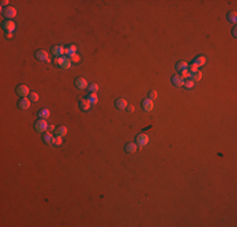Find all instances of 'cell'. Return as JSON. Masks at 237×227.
<instances>
[{
  "instance_id": "6da1fadb",
  "label": "cell",
  "mask_w": 237,
  "mask_h": 227,
  "mask_svg": "<svg viewBox=\"0 0 237 227\" xmlns=\"http://www.w3.org/2000/svg\"><path fill=\"white\" fill-rule=\"evenodd\" d=\"M34 128L38 133H45L48 129V123L45 121V119H38L37 123L34 125Z\"/></svg>"
},
{
  "instance_id": "7a4b0ae2",
  "label": "cell",
  "mask_w": 237,
  "mask_h": 227,
  "mask_svg": "<svg viewBox=\"0 0 237 227\" xmlns=\"http://www.w3.org/2000/svg\"><path fill=\"white\" fill-rule=\"evenodd\" d=\"M3 15L5 16L8 20H11L13 18H15L16 16V9L15 8H13V6H6L5 9L3 10Z\"/></svg>"
},
{
  "instance_id": "3957f363",
  "label": "cell",
  "mask_w": 237,
  "mask_h": 227,
  "mask_svg": "<svg viewBox=\"0 0 237 227\" xmlns=\"http://www.w3.org/2000/svg\"><path fill=\"white\" fill-rule=\"evenodd\" d=\"M16 94H18L20 97H28L31 95V91H29V87L25 85H20L16 87Z\"/></svg>"
},
{
  "instance_id": "277c9868",
  "label": "cell",
  "mask_w": 237,
  "mask_h": 227,
  "mask_svg": "<svg viewBox=\"0 0 237 227\" xmlns=\"http://www.w3.org/2000/svg\"><path fill=\"white\" fill-rule=\"evenodd\" d=\"M35 58H37V60H39V61H44V62H47V63L50 62L49 56H48V52H45V50H43V49L37 50V52H35Z\"/></svg>"
},
{
  "instance_id": "5b68a950",
  "label": "cell",
  "mask_w": 237,
  "mask_h": 227,
  "mask_svg": "<svg viewBox=\"0 0 237 227\" xmlns=\"http://www.w3.org/2000/svg\"><path fill=\"white\" fill-rule=\"evenodd\" d=\"M141 107H143V110H144V111L150 112V111L154 109V102H153V100H150V99H145V100H143V102H141Z\"/></svg>"
},
{
  "instance_id": "8992f818",
  "label": "cell",
  "mask_w": 237,
  "mask_h": 227,
  "mask_svg": "<svg viewBox=\"0 0 237 227\" xmlns=\"http://www.w3.org/2000/svg\"><path fill=\"white\" fill-rule=\"evenodd\" d=\"M172 83L174 85L175 87H183L184 86V78L182 77V76L178 73V74H174L172 77Z\"/></svg>"
},
{
  "instance_id": "52a82bcc",
  "label": "cell",
  "mask_w": 237,
  "mask_h": 227,
  "mask_svg": "<svg viewBox=\"0 0 237 227\" xmlns=\"http://www.w3.org/2000/svg\"><path fill=\"white\" fill-rule=\"evenodd\" d=\"M3 29L5 31L6 33H11V32H14V29H15V23L13 22V20H5V22L3 23Z\"/></svg>"
},
{
  "instance_id": "ba28073f",
  "label": "cell",
  "mask_w": 237,
  "mask_h": 227,
  "mask_svg": "<svg viewBox=\"0 0 237 227\" xmlns=\"http://www.w3.org/2000/svg\"><path fill=\"white\" fill-rule=\"evenodd\" d=\"M148 143H149V136L146 134H139L136 136V144L140 146H145Z\"/></svg>"
},
{
  "instance_id": "9c48e42d",
  "label": "cell",
  "mask_w": 237,
  "mask_h": 227,
  "mask_svg": "<svg viewBox=\"0 0 237 227\" xmlns=\"http://www.w3.org/2000/svg\"><path fill=\"white\" fill-rule=\"evenodd\" d=\"M76 87L79 88V90H84V88L88 87V82L86 81V78L78 77V78H76Z\"/></svg>"
},
{
  "instance_id": "30bf717a",
  "label": "cell",
  "mask_w": 237,
  "mask_h": 227,
  "mask_svg": "<svg viewBox=\"0 0 237 227\" xmlns=\"http://www.w3.org/2000/svg\"><path fill=\"white\" fill-rule=\"evenodd\" d=\"M65 52H66V48L63 47V45H54L52 48V53L56 57H62L63 54H65Z\"/></svg>"
},
{
  "instance_id": "8fae6325",
  "label": "cell",
  "mask_w": 237,
  "mask_h": 227,
  "mask_svg": "<svg viewBox=\"0 0 237 227\" xmlns=\"http://www.w3.org/2000/svg\"><path fill=\"white\" fill-rule=\"evenodd\" d=\"M128 105H129V102L125 99H117L115 101V106H116V109H118V110H125V109H128Z\"/></svg>"
},
{
  "instance_id": "7c38bea8",
  "label": "cell",
  "mask_w": 237,
  "mask_h": 227,
  "mask_svg": "<svg viewBox=\"0 0 237 227\" xmlns=\"http://www.w3.org/2000/svg\"><path fill=\"white\" fill-rule=\"evenodd\" d=\"M31 102L32 101L29 100L28 97H22V100L18 102V105H19V107L22 109V110H28V109L31 107Z\"/></svg>"
},
{
  "instance_id": "4fadbf2b",
  "label": "cell",
  "mask_w": 237,
  "mask_h": 227,
  "mask_svg": "<svg viewBox=\"0 0 237 227\" xmlns=\"http://www.w3.org/2000/svg\"><path fill=\"white\" fill-rule=\"evenodd\" d=\"M192 65H194L196 67H203L206 65V57H203V56H198V57H196L193 60V62H192Z\"/></svg>"
},
{
  "instance_id": "5bb4252c",
  "label": "cell",
  "mask_w": 237,
  "mask_h": 227,
  "mask_svg": "<svg viewBox=\"0 0 237 227\" xmlns=\"http://www.w3.org/2000/svg\"><path fill=\"white\" fill-rule=\"evenodd\" d=\"M138 150V144L136 143H129V144L125 145V151L129 154H133Z\"/></svg>"
},
{
  "instance_id": "9a60e30c",
  "label": "cell",
  "mask_w": 237,
  "mask_h": 227,
  "mask_svg": "<svg viewBox=\"0 0 237 227\" xmlns=\"http://www.w3.org/2000/svg\"><path fill=\"white\" fill-rule=\"evenodd\" d=\"M65 54H67L70 58L72 57V56H75V54H77V47H76L75 44H71V45H68V47L66 48V52H65Z\"/></svg>"
},
{
  "instance_id": "2e32d148",
  "label": "cell",
  "mask_w": 237,
  "mask_h": 227,
  "mask_svg": "<svg viewBox=\"0 0 237 227\" xmlns=\"http://www.w3.org/2000/svg\"><path fill=\"white\" fill-rule=\"evenodd\" d=\"M43 141L45 143V144H49V145H53V141H54V136L52 133H45L43 135Z\"/></svg>"
},
{
  "instance_id": "e0dca14e",
  "label": "cell",
  "mask_w": 237,
  "mask_h": 227,
  "mask_svg": "<svg viewBox=\"0 0 237 227\" xmlns=\"http://www.w3.org/2000/svg\"><path fill=\"white\" fill-rule=\"evenodd\" d=\"M54 134H56V136L63 138L67 134V128H66V126H58V128L54 130Z\"/></svg>"
},
{
  "instance_id": "ac0fdd59",
  "label": "cell",
  "mask_w": 237,
  "mask_h": 227,
  "mask_svg": "<svg viewBox=\"0 0 237 227\" xmlns=\"http://www.w3.org/2000/svg\"><path fill=\"white\" fill-rule=\"evenodd\" d=\"M187 68H188V63L185 61H180V62H178L175 65V70L178 71V72H182V71H184Z\"/></svg>"
},
{
  "instance_id": "d6986e66",
  "label": "cell",
  "mask_w": 237,
  "mask_h": 227,
  "mask_svg": "<svg viewBox=\"0 0 237 227\" xmlns=\"http://www.w3.org/2000/svg\"><path fill=\"white\" fill-rule=\"evenodd\" d=\"M79 106H81V109L83 111H88L91 109V104L88 102L87 99H83V100L79 101Z\"/></svg>"
},
{
  "instance_id": "ffe728a7",
  "label": "cell",
  "mask_w": 237,
  "mask_h": 227,
  "mask_svg": "<svg viewBox=\"0 0 237 227\" xmlns=\"http://www.w3.org/2000/svg\"><path fill=\"white\" fill-rule=\"evenodd\" d=\"M72 65H73V63H72L71 58L65 56V61H63V63L61 65V68H63V70H68V68H71V67H72Z\"/></svg>"
},
{
  "instance_id": "44dd1931",
  "label": "cell",
  "mask_w": 237,
  "mask_h": 227,
  "mask_svg": "<svg viewBox=\"0 0 237 227\" xmlns=\"http://www.w3.org/2000/svg\"><path fill=\"white\" fill-rule=\"evenodd\" d=\"M49 115H50V111L48 109H43V110L38 111V117H39V119H48Z\"/></svg>"
},
{
  "instance_id": "7402d4cb",
  "label": "cell",
  "mask_w": 237,
  "mask_h": 227,
  "mask_svg": "<svg viewBox=\"0 0 237 227\" xmlns=\"http://www.w3.org/2000/svg\"><path fill=\"white\" fill-rule=\"evenodd\" d=\"M227 20L230 23H236L237 22V13L236 11H230L227 14Z\"/></svg>"
},
{
  "instance_id": "603a6c76",
  "label": "cell",
  "mask_w": 237,
  "mask_h": 227,
  "mask_svg": "<svg viewBox=\"0 0 237 227\" xmlns=\"http://www.w3.org/2000/svg\"><path fill=\"white\" fill-rule=\"evenodd\" d=\"M87 100H88V102H90L91 105H95V104L99 102V96H97V94H90Z\"/></svg>"
},
{
  "instance_id": "cb8c5ba5",
  "label": "cell",
  "mask_w": 237,
  "mask_h": 227,
  "mask_svg": "<svg viewBox=\"0 0 237 227\" xmlns=\"http://www.w3.org/2000/svg\"><path fill=\"white\" fill-rule=\"evenodd\" d=\"M190 79H192L194 83L198 82V81H201V79H202V72H201V71H198V72L193 73L192 76H190Z\"/></svg>"
},
{
  "instance_id": "d4e9b609",
  "label": "cell",
  "mask_w": 237,
  "mask_h": 227,
  "mask_svg": "<svg viewBox=\"0 0 237 227\" xmlns=\"http://www.w3.org/2000/svg\"><path fill=\"white\" fill-rule=\"evenodd\" d=\"M88 90H90L91 94H97V92H99V86H97L96 83H91V85L88 86Z\"/></svg>"
},
{
  "instance_id": "484cf974",
  "label": "cell",
  "mask_w": 237,
  "mask_h": 227,
  "mask_svg": "<svg viewBox=\"0 0 237 227\" xmlns=\"http://www.w3.org/2000/svg\"><path fill=\"white\" fill-rule=\"evenodd\" d=\"M29 100H31L32 102H37V101L39 100V95H38L37 92H31V95H29Z\"/></svg>"
},
{
  "instance_id": "4316f807",
  "label": "cell",
  "mask_w": 237,
  "mask_h": 227,
  "mask_svg": "<svg viewBox=\"0 0 237 227\" xmlns=\"http://www.w3.org/2000/svg\"><path fill=\"white\" fill-rule=\"evenodd\" d=\"M180 76H182L183 78H188V79H190V76H192V73H190L189 71H188V68H187V70L182 71V72H180Z\"/></svg>"
},
{
  "instance_id": "83f0119b",
  "label": "cell",
  "mask_w": 237,
  "mask_h": 227,
  "mask_svg": "<svg viewBox=\"0 0 237 227\" xmlns=\"http://www.w3.org/2000/svg\"><path fill=\"white\" fill-rule=\"evenodd\" d=\"M63 144V141H62V138L61 136H54V141H53V145H56V146H61Z\"/></svg>"
},
{
  "instance_id": "f1b7e54d",
  "label": "cell",
  "mask_w": 237,
  "mask_h": 227,
  "mask_svg": "<svg viewBox=\"0 0 237 227\" xmlns=\"http://www.w3.org/2000/svg\"><path fill=\"white\" fill-rule=\"evenodd\" d=\"M71 61H72V63H79V62H81V56H79L78 53L75 54V56L71 57Z\"/></svg>"
},
{
  "instance_id": "f546056e",
  "label": "cell",
  "mask_w": 237,
  "mask_h": 227,
  "mask_svg": "<svg viewBox=\"0 0 237 227\" xmlns=\"http://www.w3.org/2000/svg\"><path fill=\"white\" fill-rule=\"evenodd\" d=\"M184 87L185 88H193L194 87V82L192 81V79H187V81H184Z\"/></svg>"
},
{
  "instance_id": "4dcf8cb0",
  "label": "cell",
  "mask_w": 237,
  "mask_h": 227,
  "mask_svg": "<svg viewBox=\"0 0 237 227\" xmlns=\"http://www.w3.org/2000/svg\"><path fill=\"white\" fill-rule=\"evenodd\" d=\"M188 71H189V72L193 74V73L198 72V71H199V68H198V67H196L194 65H190V66H188Z\"/></svg>"
},
{
  "instance_id": "1f68e13d",
  "label": "cell",
  "mask_w": 237,
  "mask_h": 227,
  "mask_svg": "<svg viewBox=\"0 0 237 227\" xmlns=\"http://www.w3.org/2000/svg\"><path fill=\"white\" fill-rule=\"evenodd\" d=\"M63 61H65V56H62V57H56V60H54V63L61 67V65L63 63Z\"/></svg>"
},
{
  "instance_id": "d6a6232c",
  "label": "cell",
  "mask_w": 237,
  "mask_h": 227,
  "mask_svg": "<svg viewBox=\"0 0 237 227\" xmlns=\"http://www.w3.org/2000/svg\"><path fill=\"white\" fill-rule=\"evenodd\" d=\"M156 97H158V92H156L155 90H153V91H150V92H149V97H148V99H150V100H155Z\"/></svg>"
},
{
  "instance_id": "836d02e7",
  "label": "cell",
  "mask_w": 237,
  "mask_h": 227,
  "mask_svg": "<svg viewBox=\"0 0 237 227\" xmlns=\"http://www.w3.org/2000/svg\"><path fill=\"white\" fill-rule=\"evenodd\" d=\"M48 130H49V131H54V130H56V128H54L53 125H48Z\"/></svg>"
},
{
  "instance_id": "e575fe53",
  "label": "cell",
  "mask_w": 237,
  "mask_h": 227,
  "mask_svg": "<svg viewBox=\"0 0 237 227\" xmlns=\"http://www.w3.org/2000/svg\"><path fill=\"white\" fill-rule=\"evenodd\" d=\"M232 35H233L235 38L237 37V28H233V31H232Z\"/></svg>"
},
{
  "instance_id": "d590c367",
  "label": "cell",
  "mask_w": 237,
  "mask_h": 227,
  "mask_svg": "<svg viewBox=\"0 0 237 227\" xmlns=\"http://www.w3.org/2000/svg\"><path fill=\"white\" fill-rule=\"evenodd\" d=\"M11 37H13L11 33H5V38H6V39H10Z\"/></svg>"
},
{
  "instance_id": "8d00e7d4",
  "label": "cell",
  "mask_w": 237,
  "mask_h": 227,
  "mask_svg": "<svg viewBox=\"0 0 237 227\" xmlns=\"http://www.w3.org/2000/svg\"><path fill=\"white\" fill-rule=\"evenodd\" d=\"M128 110H129L130 112H133V111H134V106H131V105H128Z\"/></svg>"
},
{
  "instance_id": "74e56055",
  "label": "cell",
  "mask_w": 237,
  "mask_h": 227,
  "mask_svg": "<svg viewBox=\"0 0 237 227\" xmlns=\"http://www.w3.org/2000/svg\"><path fill=\"white\" fill-rule=\"evenodd\" d=\"M9 4V0H3L1 1V5H8Z\"/></svg>"
}]
</instances>
